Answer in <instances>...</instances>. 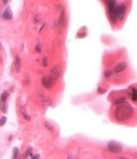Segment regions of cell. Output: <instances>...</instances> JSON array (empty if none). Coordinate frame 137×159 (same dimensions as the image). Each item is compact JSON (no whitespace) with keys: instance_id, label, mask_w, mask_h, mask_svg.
I'll use <instances>...</instances> for the list:
<instances>
[{"instance_id":"cell-17","label":"cell","mask_w":137,"mask_h":159,"mask_svg":"<svg viewBox=\"0 0 137 159\" xmlns=\"http://www.w3.org/2000/svg\"><path fill=\"white\" fill-rule=\"evenodd\" d=\"M18 154H19V149H18V148H17V147L14 148L13 150V159L17 158Z\"/></svg>"},{"instance_id":"cell-22","label":"cell","mask_w":137,"mask_h":159,"mask_svg":"<svg viewBox=\"0 0 137 159\" xmlns=\"http://www.w3.org/2000/svg\"><path fill=\"white\" fill-rule=\"evenodd\" d=\"M42 65L44 67H47L48 66V58L47 57H44L42 60Z\"/></svg>"},{"instance_id":"cell-1","label":"cell","mask_w":137,"mask_h":159,"mask_svg":"<svg viewBox=\"0 0 137 159\" xmlns=\"http://www.w3.org/2000/svg\"><path fill=\"white\" fill-rule=\"evenodd\" d=\"M132 114V108L126 102L117 105L115 111V117L119 121H123L131 117Z\"/></svg>"},{"instance_id":"cell-15","label":"cell","mask_w":137,"mask_h":159,"mask_svg":"<svg viewBox=\"0 0 137 159\" xmlns=\"http://www.w3.org/2000/svg\"><path fill=\"white\" fill-rule=\"evenodd\" d=\"M32 151H33V149L32 148H29L26 151V152L24 154V158H27L28 156H29V155H31L32 154Z\"/></svg>"},{"instance_id":"cell-2","label":"cell","mask_w":137,"mask_h":159,"mask_svg":"<svg viewBox=\"0 0 137 159\" xmlns=\"http://www.w3.org/2000/svg\"><path fill=\"white\" fill-rule=\"evenodd\" d=\"M108 9L111 20L113 23H115L117 20V17L116 14V0H109Z\"/></svg>"},{"instance_id":"cell-7","label":"cell","mask_w":137,"mask_h":159,"mask_svg":"<svg viewBox=\"0 0 137 159\" xmlns=\"http://www.w3.org/2000/svg\"><path fill=\"white\" fill-rule=\"evenodd\" d=\"M39 99H40V101L44 104L45 105H47V106H50V105H51L52 104V99L50 98H49L48 97H46V96H39Z\"/></svg>"},{"instance_id":"cell-8","label":"cell","mask_w":137,"mask_h":159,"mask_svg":"<svg viewBox=\"0 0 137 159\" xmlns=\"http://www.w3.org/2000/svg\"><path fill=\"white\" fill-rule=\"evenodd\" d=\"M126 62H120L119 63L117 66H115L114 68V72L115 73H119V72H123L126 68Z\"/></svg>"},{"instance_id":"cell-20","label":"cell","mask_w":137,"mask_h":159,"mask_svg":"<svg viewBox=\"0 0 137 159\" xmlns=\"http://www.w3.org/2000/svg\"><path fill=\"white\" fill-rule=\"evenodd\" d=\"M40 20H41V17H40V15H35V17H34L33 21H34L35 23H37L40 21Z\"/></svg>"},{"instance_id":"cell-16","label":"cell","mask_w":137,"mask_h":159,"mask_svg":"<svg viewBox=\"0 0 137 159\" xmlns=\"http://www.w3.org/2000/svg\"><path fill=\"white\" fill-rule=\"evenodd\" d=\"M44 126L45 127L48 129L50 131H52V130H54V127L53 125H52L51 124H50L48 122H46L45 123H44Z\"/></svg>"},{"instance_id":"cell-28","label":"cell","mask_w":137,"mask_h":159,"mask_svg":"<svg viewBox=\"0 0 137 159\" xmlns=\"http://www.w3.org/2000/svg\"><path fill=\"white\" fill-rule=\"evenodd\" d=\"M44 26H45V24H44V23H43V24H42V25L41 26V27L40 28V30H39V33H41V32L42 29L44 28Z\"/></svg>"},{"instance_id":"cell-26","label":"cell","mask_w":137,"mask_h":159,"mask_svg":"<svg viewBox=\"0 0 137 159\" xmlns=\"http://www.w3.org/2000/svg\"><path fill=\"white\" fill-rule=\"evenodd\" d=\"M39 157H40V156H39V154H37V155H35V156H31V159H39Z\"/></svg>"},{"instance_id":"cell-9","label":"cell","mask_w":137,"mask_h":159,"mask_svg":"<svg viewBox=\"0 0 137 159\" xmlns=\"http://www.w3.org/2000/svg\"><path fill=\"white\" fill-rule=\"evenodd\" d=\"M2 16L6 20H10V19H12L13 18V13L11 12V9H9V8L6 9L3 11Z\"/></svg>"},{"instance_id":"cell-4","label":"cell","mask_w":137,"mask_h":159,"mask_svg":"<svg viewBox=\"0 0 137 159\" xmlns=\"http://www.w3.org/2000/svg\"><path fill=\"white\" fill-rule=\"evenodd\" d=\"M109 151L113 153H120L123 151V147L115 141H110L107 145Z\"/></svg>"},{"instance_id":"cell-5","label":"cell","mask_w":137,"mask_h":159,"mask_svg":"<svg viewBox=\"0 0 137 159\" xmlns=\"http://www.w3.org/2000/svg\"><path fill=\"white\" fill-rule=\"evenodd\" d=\"M126 12V6L124 4H121L116 6V14L117 19L120 21H123Z\"/></svg>"},{"instance_id":"cell-14","label":"cell","mask_w":137,"mask_h":159,"mask_svg":"<svg viewBox=\"0 0 137 159\" xmlns=\"http://www.w3.org/2000/svg\"><path fill=\"white\" fill-rule=\"evenodd\" d=\"M126 102V99L124 98H119L118 99H117V100H115L113 102V105H118L119 104H121V103H123V102Z\"/></svg>"},{"instance_id":"cell-27","label":"cell","mask_w":137,"mask_h":159,"mask_svg":"<svg viewBox=\"0 0 137 159\" xmlns=\"http://www.w3.org/2000/svg\"><path fill=\"white\" fill-rule=\"evenodd\" d=\"M86 34H84V33H82V35H79V37H80V38H83V37H86Z\"/></svg>"},{"instance_id":"cell-23","label":"cell","mask_w":137,"mask_h":159,"mask_svg":"<svg viewBox=\"0 0 137 159\" xmlns=\"http://www.w3.org/2000/svg\"><path fill=\"white\" fill-rule=\"evenodd\" d=\"M22 114H23V115L24 118H25L26 120H27V121H29V120H30V117L29 115H28L27 113H24L23 111H22Z\"/></svg>"},{"instance_id":"cell-11","label":"cell","mask_w":137,"mask_h":159,"mask_svg":"<svg viewBox=\"0 0 137 159\" xmlns=\"http://www.w3.org/2000/svg\"><path fill=\"white\" fill-rule=\"evenodd\" d=\"M130 96L131 99L136 102L137 101V89L135 88H132L131 90V93H130Z\"/></svg>"},{"instance_id":"cell-24","label":"cell","mask_w":137,"mask_h":159,"mask_svg":"<svg viewBox=\"0 0 137 159\" xmlns=\"http://www.w3.org/2000/svg\"><path fill=\"white\" fill-rule=\"evenodd\" d=\"M35 50L37 52H41V47L40 44H36V46L35 47Z\"/></svg>"},{"instance_id":"cell-3","label":"cell","mask_w":137,"mask_h":159,"mask_svg":"<svg viewBox=\"0 0 137 159\" xmlns=\"http://www.w3.org/2000/svg\"><path fill=\"white\" fill-rule=\"evenodd\" d=\"M61 72H62V67L60 65H56L52 69L50 74L49 78L52 84H54L57 81L58 78L60 76Z\"/></svg>"},{"instance_id":"cell-18","label":"cell","mask_w":137,"mask_h":159,"mask_svg":"<svg viewBox=\"0 0 137 159\" xmlns=\"http://www.w3.org/2000/svg\"><path fill=\"white\" fill-rule=\"evenodd\" d=\"M7 122V117L6 116H3L1 117V126H3Z\"/></svg>"},{"instance_id":"cell-25","label":"cell","mask_w":137,"mask_h":159,"mask_svg":"<svg viewBox=\"0 0 137 159\" xmlns=\"http://www.w3.org/2000/svg\"><path fill=\"white\" fill-rule=\"evenodd\" d=\"M97 92H99L100 93H105V92H107V90L101 88H97Z\"/></svg>"},{"instance_id":"cell-12","label":"cell","mask_w":137,"mask_h":159,"mask_svg":"<svg viewBox=\"0 0 137 159\" xmlns=\"http://www.w3.org/2000/svg\"><path fill=\"white\" fill-rule=\"evenodd\" d=\"M15 66V69H16L17 72H19L20 69H21V61H20L19 57L16 58Z\"/></svg>"},{"instance_id":"cell-6","label":"cell","mask_w":137,"mask_h":159,"mask_svg":"<svg viewBox=\"0 0 137 159\" xmlns=\"http://www.w3.org/2000/svg\"><path fill=\"white\" fill-rule=\"evenodd\" d=\"M42 84L44 88H51L53 84L51 82L49 76H43L42 78Z\"/></svg>"},{"instance_id":"cell-13","label":"cell","mask_w":137,"mask_h":159,"mask_svg":"<svg viewBox=\"0 0 137 159\" xmlns=\"http://www.w3.org/2000/svg\"><path fill=\"white\" fill-rule=\"evenodd\" d=\"M9 96V93L7 92H3V93H1V99L3 102H5L7 100V99L8 98Z\"/></svg>"},{"instance_id":"cell-21","label":"cell","mask_w":137,"mask_h":159,"mask_svg":"<svg viewBox=\"0 0 137 159\" xmlns=\"http://www.w3.org/2000/svg\"><path fill=\"white\" fill-rule=\"evenodd\" d=\"M111 74H112V72L111 70H107L104 72V76L105 78H109L111 76Z\"/></svg>"},{"instance_id":"cell-19","label":"cell","mask_w":137,"mask_h":159,"mask_svg":"<svg viewBox=\"0 0 137 159\" xmlns=\"http://www.w3.org/2000/svg\"><path fill=\"white\" fill-rule=\"evenodd\" d=\"M1 111L3 113H7V105L4 104L2 105V107H1Z\"/></svg>"},{"instance_id":"cell-29","label":"cell","mask_w":137,"mask_h":159,"mask_svg":"<svg viewBox=\"0 0 137 159\" xmlns=\"http://www.w3.org/2000/svg\"><path fill=\"white\" fill-rule=\"evenodd\" d=\"M7 2H8V0H3V3L4 4H7Z\"/></svg>"},{"instance_id":"cell-10","label":"cell","mask_w":137,"mask_h":159,"mask_svg":"<svg viewBox=\"0 0 137 159\" xmlns=\"http://www.w3.org/2000/svg\"><path fill=\"white\" fill-rule=\"evenodd\" d=\"M65 11L63 7H62L61 9V13L60 16V19H59V25L60 27H64V24H65Z\"/></svg>"}]
</instances>
